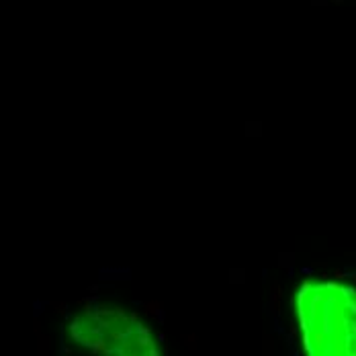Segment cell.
<instances>
[{
  "label": "cell",
  "instance_id": "obj_1",
  "mask_svg": "<svg viewBox=\"0 0 356 356\" xmlns=\"http://www.w3.org/2000/svg\"><path fill=\"white\" fill-rule=\"evenodd\" d=\"M305 356H356V282L309 278L295 297Z\"/></svg>",
  "mask_w": 356,
  "mask_h": 356
},
{
  "label": "cell",
  "instance_id": "obj_2",
  "mask_svg": "<svg viewBox=\"0 0 356 356\" xmlns=\"http://www.w3.org/2000/svg\"><path fill=\"white\" fill-rule=\"evenodd\" d=\"M68 330L90 356H162L152 330L117 305L88 303L72 315Z\"/></svg>",
  "mask_w": 356,
  "mask_h": 356
}]
</instances>
